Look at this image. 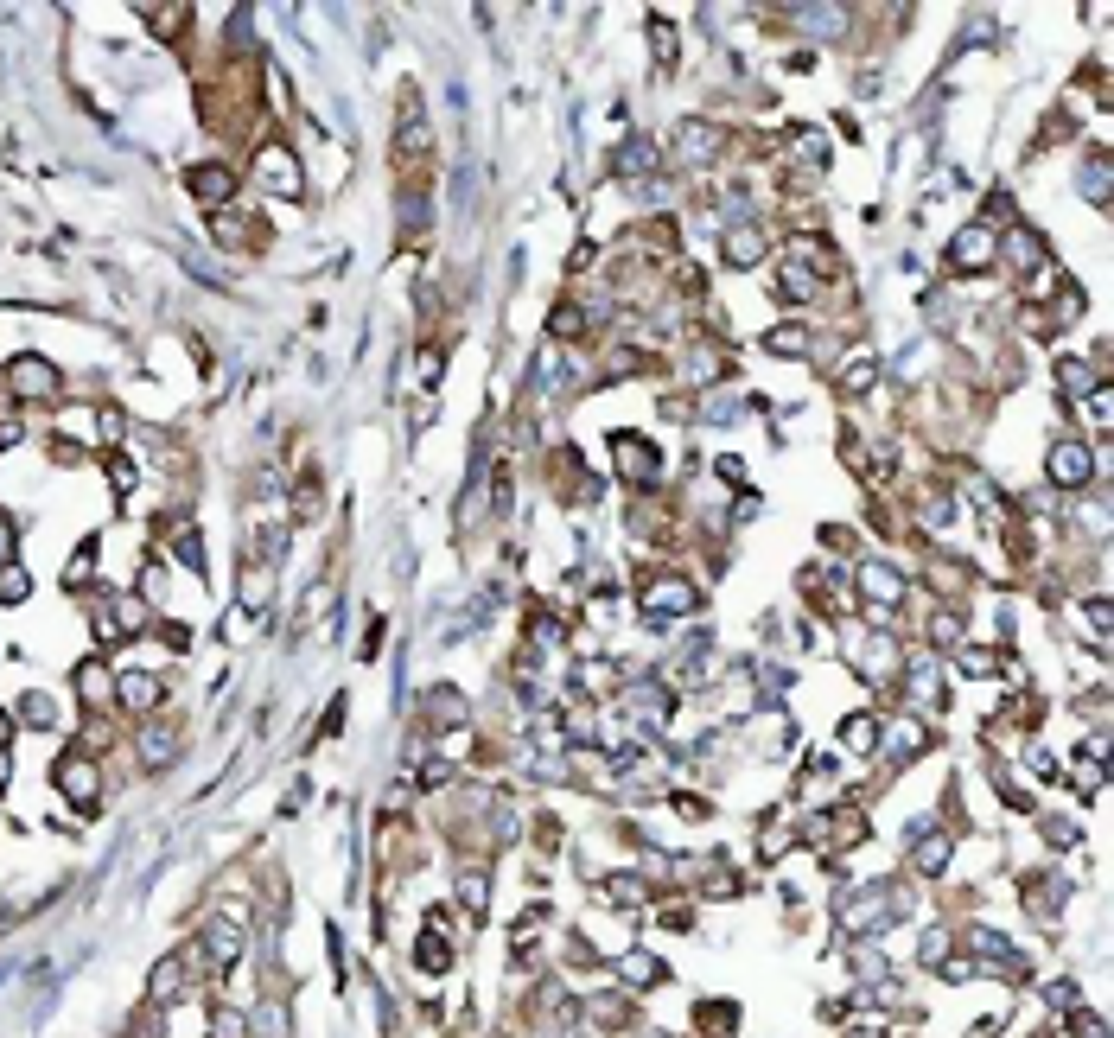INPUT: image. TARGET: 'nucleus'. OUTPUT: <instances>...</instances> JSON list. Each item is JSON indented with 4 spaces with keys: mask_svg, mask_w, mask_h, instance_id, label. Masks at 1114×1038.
<instances>
[{
    "mask_svg": "<svg viewBox=\"0 0 1114 1038\" xmlns=\"http://www.w3.org/2000/svg\"><path fill=\"white\" fill-rule=\"evenodd\" d=\"M255 172H261V185H268L274 198H300L306 192V179H300V160H293V153L281 147V141H268L255 153Z\"/></svg>",
    "mask_w": 1114,
    "mask_h": 1038,
    "instance_id": "f257e3e1",
    "label": "nucleus"
},
{
    "mask_svg": "<svg viewBox=\"0 0 1114 1038\" xmlns=\"http://www.w3.org/2000/svg\"><path fill=\"white\" fill-rule=\"evenodd\" d=\"M612 459H618V472L631 478V484H656V478H663V453H656L643 434H612Z\"/></svg>",
    "mask_w": 1114,
    "mask_h": 1038,
    "instance_id": "f03ea898",
    "label": "nucleus"
},
{
    "mask_svg": "<svg viewBox=\"0 0 1114 1038\" xmlns=\"http://www.w3.org/2000/svg\"><path fill=\"white\" fill-rule=\"evenodd\" d=\"M58 790L71 797L77 809H90L96 803V765H90V746H71L58 758Z\"/></svg>",
    "mask_w": 1114,
    "mask_h": 1038,
    "instance_id": "7ed1b4c3",
    "label": "nucleus"
},
{
    "mask_svg": "<svg viewBox=\"0 0 1114 1038\" xmlns=\"http://www.w3.org/2000/svg\"><path fill=\"white\" fill-rule=\"evenodd\" d=\"M1044 465H1051V484H1064V491H1083V484L1095 478V459H1089L1083 440H1057Z\"/></svg>",
    "mask_w": 1114,
    "mask_h": 1038,
    "instance_id": "20e7f679",
    "label": "nucleus"
},
{
    "mask_svg": "<svg viewBox=\"0 0 1114 1038\" xmlns=\"http://www.w3.org/2000/svg\"><path fill=\"white\" fill-rule=\"evenodd\" d=\"M7 389L20 395V402H51V395H58V370H51L45 357H20L7 370Z\"/></svg>",
    "mask_w": 1114,
    "mask_h": 1038,
    "instance_id": "39448f33",
    "label": "nucleus"
},
{
    "mask_svg": "<svg viewBox=\"0 0 1114 1038\" xmlns=\"http://www.w3.org/2000/svg\"><path fill=\"white\" fill-rule=\"evenodd\" d=\"M694 605H701V593H694L688 580H675V574L643 586V612H650V618H675V612H694Z\"/></svg>",
    "mask_w": 1114,
    "mask_h": 1038,
    "instance_id": "423d86ee",
    "label": "nucleus"
},
{
    "mask_svg": "<svg viewBox=\"0 0 1114 1038\" xmlns=\"http://www.w3.org/2000/svg\"><path fill=\"white\" fill-rule=\"evenodd\" d=\"M949 262L955 268H987V262H994V230H987V223L962 230V236H955V249H949Z\"/></svg>",
    "mask_w": 1114,
    "mask_h": 1038,
    "instance_id": "0eeeda50",
    "label": "nucleus"
},
{
    "mask_svg": "<svg viewBox=\"0 0 1114 1038\" xmlns=\"http://www.w3.org/2000/svg\"><path fill=\"white\" fill-rule=\"evenodd\" d=\"M230 192H236V172L230 166H198V172H191V198H198V204H230Z\"/></svg>",
    "mask_w": 1114,
    "mask_h": 1038,
    "instance_id": "6e6552de",
    "label": "nucleus"
},
{
    "mask_svg": "<svg viewBox=\"0 0 1114 1038\" xmlns=\"http://www.w3.org/2000/svg\"><path fill=\"white\" fill-rule=\"evenodd\" d=\"M854 580H860V599H873V605H898L904 599V580L892 574V567H879V561H866Z\"/></svg>",
    "mask_w": 1114,
    "mask_h": 1038,
    "instance_id": "1a4fd4ad",
    "label": "nucleus"
},
{
    "mask_svg": "<svg viewBox=\"0 0 1114 1038\" xmlns=\"http://www.w3.org/2000/svg\"><path fill=\"white\" fill-rule=\"evenodd\" d=\"M121 707H128V714H153V707H160V695H166V682L160 676H121Z\"/></svg>",
    "mask_w": 1114,
    "mask_h": 1038,
    "instance_id": "9d476101",
    "label": "nucleus"
},
{
    "mask_svg": "<svg viewBox=\"0 0 1114 1038\" xmlns=\"http://www.w3.org/2000/svg\"><path fill=\"white\" fill-rule=\"evenodd\" d=\"M77 695H83V707H96V701H109V695H115V676H109V663H102V656L77 663Z\"/></svg>",
    "mask_w": 1114,
    "mask_h": 1038,
    "instance_id": "9b49d317",
    "label": "nucleus"
},
{
    "mask_svg": "<svg viewBox=\"0 0 1114 1038\" xmlns=\"http://www.w3.org/2000/svg\"><path fill=\"white\" fill-rule=\"evenodd\" d=\"M758 255H764V230H758V223H739V230H726V262H733V268H752Z\"/></svg>",
    "mask_w": 1114,
    "mask_h": 1038,
    "instance_id": "f8f14e48",
    "label": "nucleus"
},
{
    "mask_svg": "<svg viewBox=\"0 0 1114 1038\" xmlns=\"http://www.w3.org/2000/svg\"><path fill=\"white\" fill-rule=\"evenodd\" d=\"M911 860H917V873H943V867H949V835L924 828V841L911 847Z\"/></svg>",
    "mask_w": 1114,
    "mask_h": 1038,
    "instance_id": "ddd939ff",
    "label": "nucleus"
},
{
    "mask_svg": "<svg viewBox=\"0 0 1114 1038\" xmlns=\"http://www.w3.org/2000/svg\"><path fill=\"white\" fill-rule=\"evenodd\" d=\"M618 975L631 981V988H650V981H663V962H656L650 949H631V956L618 962Z\"/></svg>",
    "mask_w": 1114,
    "mask_h": 1038,
    "instance_id": "4468645a",
    "label": "nucleus"
},
{
    "mask_svg": "<svg viewBox=\"0 0 1114 1038\" xmlns=\"http://www.w3.org/2000/svg\"><path fill=\"white\" fill-rule=\"evenodd\" d=\"M141 752H147V765H172V758H179V733H172V726H147Z\"/></svg>",
    "mask_w": 1114,
    "mask_h": 1038,
    "instance_id": "2eb2a0df",
    "label": "nucleus"
},
{
    "mask_svg": "<svg viewBox=\"0 0 1114 1038\" xmlns=\"http://www.w3.org/2000/svg\"><path fill=\"white\" fill-rule=\"evenodd\" d=\"M650 166H656V147L650 141H624L618 147V172H624V179H643Z\"/></svg>",
    "mask_w": 1114,
    "mask_h": 1038,
    "instance_id": "dca6fc26",
    "label": "nucleus"
},
{
    "mask_svg": "<svg viewBox=\"0 0 1114 1038\" xmlns=\"http://www.w3.org/2000/svg\"><path fill=\"white\" fill-rule=\"evenodd\" d=\"M414 962H421L427 975H440V968L452 962V949L440 943V930H421V943H414Z\"/></svg>",
    "mask_w": 1114,
    "mask_h": 1038,
    "instance_id": "f3484780",
    "label": "nucleus"
},
{
    "mask_svg": "<svg viewBox=\"0 0 1114 1038\" xmlns=\"http://www.w3.org/2000/svg\"><path fill=\"white\" fill-rule=\"evenodd\" d=\"M841 739H847L854 752H873V746H879V720H873V714H854V720L841 726Z\"/></svg>",
    "mask_w": 1114,
    "mask_h": 1038,
    "instance_id": "a211bd4d",
    "label": "nucleus"
},
{
    "mask_svg": "<svg viewBox=\"0 0 1114 1038\" xmlns=\"http://www.w3.org/2000/svg\"><path fill=\"white\" fill-rule=\"evenodd\" d=\"M32 593V580H26V567H13V561H0V599L7 605H20Z\"/></svg>",
    "mask_w": 1114,
    "mask_h": 1038,
    "instance_id": "6ab92c4d",
    "label": "nucleus"
},
{
    "mask_svg": "<svg viewBox=\"0 0 1114 1038\" xmlns=\"http://www.w3.org/2000/svg\"><path fill=\"white\" fill-rule=\"evenodd\" d=\"M764 351H777V357H803V351H809V332L783 325V332H771V338H764Z\"/></svg>",
    "mask_w": 1114,
    "mask_h": 1038,
    "instance_id": "aec40b11",
    "label": "nucleus"
},
{
    "mask_svg": "<svg viewBox=\"0 0 1114 1038\" xmlns=\"http://www.w3.org/2000/svg\"><path fill=\"white\" fill-rule=\"evenodd\" d=\"M777 293H783V300H809V293H815V274H809V268H783Z\"/></svg>",
    "mask_w": 1114,
    "mask_h": 1038,
    "instance_id": "412c9836",
    "label": "nucleus"
},
{
    "mask_svg": "<svg viewBox=\"0 0 1114 1038\" xmlns=\"http://www.w3.org/2000/svg\"><path fill=\"white\" fill-rule=\"evenodd\" d=\"M605 898H612V905H643V879H631V873L605 879Z\"/></svg>",
    "mask_w": 1114,
    "mask_h": 1038,
    "instance_id": "4be33fe9",
    "label": "nucleus"
},
{
    "mask_svg": "<svg viewBox=\"0 0 1114 1038\" xmlns=\"http://www.w3.org/2000/svg\"><path fill=\"white\" fill-rule=\"evenodd\" d=\"M580 306H554V338H580Z\"/></svg>",
    "mask_w": 1114,
    "mask_h": 1038,
    "instance_id": "5701e85b",
    "label": "nucleus"
},
{
    "mask_svg": "<svg viewBox=\"0 0 1114 1038\" xmlns=\"http://www.w3.org/2000/svg\"><path fill=\"white\" fill-rule=\"evenodd\" d=\"M109 484H115V497H128V491H134V459L115 453V459H109Z\"/></svg>",
    "mask_w": 1114,
    "mask_h": 1038,
    "instance_id": "b1692460",
    "label": "nucleus"
},
{
    "mask_svg": "<svg viewBox=\"0 0 1114 1038\" xmlns=\"http://www.w3.org/2000/svg\"><path fill=\"white\" fill-rule=\"evenodd\" d=\"M866 383H873V357H866V363H847V376H841V389H866Z\"/></svg>",
    "mask_w": 1114,
    "mask_h": 1038,
    "instance_id": "393cba45",
    "label": "nucleus"
},
{
    "mask_svg": "<svg viewBox=\"0 0 1114 1038\" xmlns=\"http://www.w3.org/2000/svg\"><path fill=\"white\" fill-rule=\"evenodd\" d=\"M650 45L663 51V58H675V32H669V26H650Z\"/></svg>",
    "mask_w": 1114,
    "mask_h": 1038,
    "instance_id": "a878e982",
    "label": "nucleus"
},
{
    "mask_svg": "<svg viewBox=\"0 0 1114 1038\" xmlns=\"http://www.w3.org/2000/svg\"><path fill=\"white\" fill-rule=\"evenodd\" d=\"M7 555H13V516L0 510V561H7Z\"/></svg>",
    "mask_w": 1114,
    "mask_h": 1038,
    "instance_id": "bb28decb",
    "label": "nucleus"
},
{
    "mask_svg": "<svg viewBox=\"0 0 1114 1038\" xmlns=\"http://www.w3.org/2000/svg\"><path fill=\"white\" fill-rule=\"evenodd\" d=\"M7 739H13V714H0V746H7Z\"/></svg>",
    "mask_w": 1114,
    "mask_h": 1038,
    "instance_id": "cd10ccee",
    "label": "nucleus"
}]
</instances>
